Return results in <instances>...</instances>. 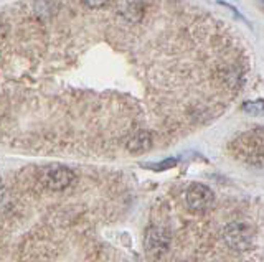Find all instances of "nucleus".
I'll return each mask as SVG.
<instances>
[{
    "instance_id": "obj_10",
    "label": "nucleus",
    "mask_w": 264,
    "mask_h": 262,
    "mask_svg": "<svg viewBox=\"0 0 264 262\" xmlns=\"http://www.w3.org/2000/svg\"><path fill=\"white\" fill-rule=\"evenodd\" d=\"M109 0H81V4L86 7L89 10H98V9H103V7L107 5Z\"/></svg>"
},
{
    "instance_id": "obj_3",
    "label": "nucleus",
    "mask_w": 264,
    "mask_h": 262,
    "mask_svg": "<svg viewBox=\"0 0 264 262\" xmlns=\"http://www.w3.org/2000/svg\"><path fill=\"white\" fill-rule=\"evenodd\" d=\"M215 201V195L206 185L193 183L187 190V206L195 213H203L212 208Z\"/></svg>"
},
{
    "instance_id": "obj_4",
    "label": "nucleus",
    "mask_w": 264,
    "mask_h": 262,
    "mask_svg": "<svg viewBox=\"0 0 264 262\" xmlns=\"http://www.w3.org/2000/svg\"><path fill=\"white\" fill-rule=\"evenodd\" d=\"M170 239H168V234L160 228H150L149 231L145 234V252L147 256H152V257H159L162 252H165L167 246H168Z\"/></svg>"
},
{
    "instance_id": "obj_9",
    "label": "nucleus",
    "mask_w": 264,
    "mask_h": 262,
    "mask_svg": "<svg viewBox=\"0 0 264 262\" xmlns=\"http://www.w3.org/2000/svg\"><path fill=\"white\" fill-rule=\"evenodd\" d=\"M177 158H167L164 162H159V163H147L145 169H150V170H155V172H162V170H168L172 169V166L177 165Z\"/></svg>"
},
{
    "instance_id": "obj_5",
    "label": "nucleus",
    "mask_w": 264,
    "mask_h": 262,
    "mask_svg": "<svg viewBox=\"0 0 264 262\" xmlns=\"http://www.w3.org/2000/svg\"><path fill=\"white\" fill-rule=\"evenodd\" d=\"M118 12L129 23H141L145 17L147 7L144 0H121Z\"/></svg>"
},
{
    "instance_id": "obj_2",
    "label": "nucleus",
    "mask_w": 264,
    "mask_h": 262,
    "mask_svg": "<svg viewBox=\"0 0 264 262\" xmlns=\"http://www.w3.org/2000/svg\"><path fill=\"white\" fill-rule=\"evenodd\" d=\"M223 239L228 244V248L241 252L251 249L254 241V233L244 223H230L223 229Z\"/></svg>"
},
{
    "instance_id": "obj_1",
    "label": "nucleus",
    "mask_w": 264,
    "mask_h": 262,
    "mask_svg": "<svg viewBox=\"0 0 264 262\" xmlns=\"http://www.w3.org/2000/svg\"><path fill=\"white\" fill-rule=\"evenodd\" d=\"M33 170L36 180L50 192H65L78 181L76 172L65 165H33Z\"/></svg>"
},
{
    "instance_id": "obj_8",
    "label": "nucleus",
    "mask_w": 264,
    "mask_h": 262,
    "mask_svg": "<svg viewBox=\"0 0 264 262\" xmlns=\"http://www.w3.org/2000/svg\"><path fill=\"white\" fill-rule=\"evenodd\" d=\"M243 110L250 116H262L264 114V101H248L243 104Z\"/></svg>"
},
{
    "instance_id": "obj_6",
    "label": "nucleus",
    "mask_w": 264,
    "mask_h": 262,
    "mask_svg": "<svg viewBox=\"0 0 264 262\" xmlns=\"http://www.w3.org/2000/svg\"><path fill=\"white\" fill-rule=\"evenodd\" d=\"M154 145L152 134L149 130H137L126 140V148L130 154H144L149 152Z\"/></svg>"
},
{
    "instance_id": "obj_11",
    "label": "nucleus",
    "mask_w": 264,
    "mask_h": 262,
    "mask_svg": "<svg viewBox=\"0 0 264 262\" xmlns=\"http://www.w3.org/2000/svg\"><path fill=\"white\" fill-rule=\"evenodd\" d=\"M258 2H259V4H262V5H264V0H258Z\"/></svg>"
},
{
    "instance_id": "obj_7",
    "label": "nucleus",
    "mask_w": 264,
    "mask_h": 262,
    "mask_svg": "<svg viewBox=\"0 0 264 262\" xmlns=\"http://www.w3.org/2000/svg\"><path fill=\"white\" fill-rule=\"evenodd\" d=\"M216 76L223 84H227L231 89H238V87L243 86V73L238 68H221L218 69Z\"/></svg>"
}]
</instances>
